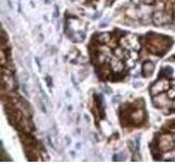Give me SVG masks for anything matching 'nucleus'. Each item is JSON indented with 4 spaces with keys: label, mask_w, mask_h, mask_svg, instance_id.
<instances>
[{
    "label": "nucleus",
    "mask_w": 175,
    "mask_h": 164,
    "mask_svg": "<svg viewBox=\"0 0 175 164\" xmlns=\"http://www.w3.org/2000/svg\"><path fill=\"white\" fill-rule=\"evenodd\" d=\"M55 17H56V18L58 17V7H57V6L55 7Z\"/></svg>",
    "instance_id": "nucleus-9"
},
{
    "label": "nucleus",
    "mask_w": 175,
    "mask_h": 164,
    "mask_svg": "<svg viewBox=\"0 0 175 164\" xmlns=\"http://www.w3.org/2000/svg\"><path fill=\"white\" fill-rule=\"evenodd\" d=\"M168 88H169V83L166 81H163V80L162 81H158L152 87L151 92H152V94H158V93H161L163 91H165V90H168Z\"/></svg>",
    "instance_id": "nucleus-1"
},
{
    "label": "nucleus",
    "mask_w": 175,
    "mask_h": 164,
    "mask_svg": "<svg viewBox=\"0 0 175 164\" xmlns=\"http://www.w3.org/2000/svg\"><path fill=\"white\" fill-rule=\"evenodd\" d=\"M125 154L122 153H118V154H115L114 157H113V159H114V161H124L125 160Z\"/></svg>",
    "instance_id": "nucleus-6"
},
{
    "label": "nucleus",
    "mask_w": 175,
    "mask_h": 164,
    "mask_svg": "<svg viewBox=\"0 0 175 164\" xmlns=\"http://www.w3.org/2000/svg\"><path fill=\"white\" fill-rule=\"evenodd\" d=\"M154 71V65L150 61H146L142 66V72L146 77H149V76L152 75V72Z\"/></svg>",
    "instance_id": "nucleus-3"
},
{
    "label": "nucleus",
    "mask_w": 175,
    "mask_h": 164,
    "mask_svg": "<svg viewBox=\"0 0 175 164\" xmlns=\"http://www.w3.org/2000/svg\"><path fill=\"white\" fill-rule=\"evenodd\" d=\"M36 64H37L38 66V69L41 70V64H40V59H38V58H36Z\"/></svg>",
    "instance_id": "nucleus-10"
},
{
    "label": "nucleus",
    "mask_w": 175,
    "mask_h": 164,
    "mask_svg": "<svg viewBox=\"0 0 175 164\" xmlns=\"http://www.w3.org/2000/svg\"><path fill=\"white\" fill-rule=\"evenodd\" d=\"M101 43H107L110 41V34L108 33H103L100 35V37L98 38Z\"/></svg>",
    "instance_id": "nucleus-5"
},
{
    "label": "nucleus",
    "mask_w": 175,
    "mask_h": 164,
    "mask_svg": "<svg viewBox=\"0 0 175 164\" xmlns=\"http://www.w3.org/2000/svg\"><path fill=\"white\" fill-rule=\"evenodd\" d=\"M166 19H168V17L162 11H158L153 14V22H154L155 25H162L166 23V21H168Z\"/></svg>",
    "instance_id": "nucleus-2"
},
{
    "label": "nucleus",
    "mask_w": 175,
    "mask_h": 164,
    "mask_svg": "<svg viewBox=\"0 0 175 164\" xmlns=\"http://www.w3.org/2000/svg\"><path fill=\"white\" fill-rule=\"evenodd\" d=\"M145 2H147V3H151L152 1H154V0H143Z\"/></svg>",
    "instance_id": "nucleus-11"
},
{
    "label": "nucleus",
    "mask_w": 175,
    "mask_h": 164,
    "mask_svg": "<svg viewBox=\"0 0 175 164\" xmlns=\"http://www.w3.org/2000/svg\"><path fill=\"white\" fill-rule=\"evenodd\" d=\"M7 3H8V6L10 7V9H12V3H11V0H7Z\"/></svg>",
    "instance_id": "nucleus-8"
},
{
    "label": "nucleus",
    "mask_w": 175,
    "mask_h": 164,
    "mask_svg": "<svg viewBox=\"0 0 175 164\" xmlns=\"http://www.w3.org/2000/svg\"><path fill=\"white\" fill-rule=\"evenodd\" d=\"M46 80H47V81H46V82H47L48 87L52 88V84H50V78H49V77H47V78H46Z\"/></svg>",
    "instance_id": "nucleus-7"
},
{
    "label": "nucleus",
    "mask_w": 175,
    "mask_h": 164,
    "mask_svg": "<svg viewBox=\"0 0 175 164\" xmlns=\"http://www.w3.org/2000/svg\"><path fill=\"white\" fill-rule=\"evenodd\" d=\"M112 68L115 72H119L122 70V64L119 61L118 58H114L112 60Z\"/></svg>",
    "instance_id": "nucleus-4"
}]
</instances>
